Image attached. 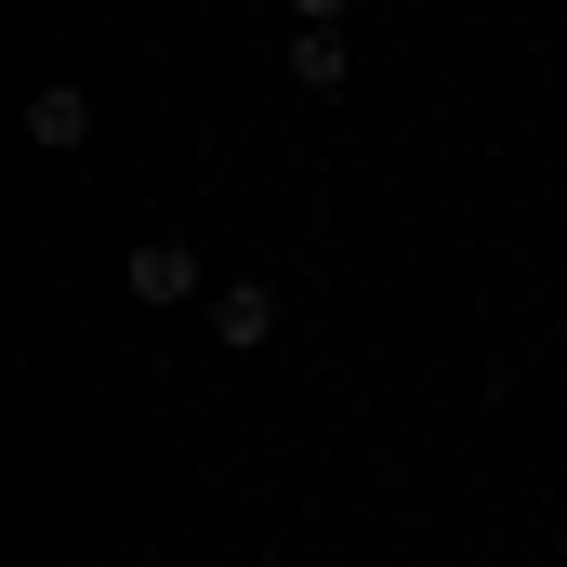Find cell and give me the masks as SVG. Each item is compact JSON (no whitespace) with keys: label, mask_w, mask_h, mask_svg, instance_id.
I'll return each mask as SVG.
<instances>
[{"label":"cell","mask_w":567,"mask_h":567,"mask_svg":"<svg viewBox=\"0 0 567 567\" xmlns=\"http://www.w3.org/2000/svg\"><path fill=\"white\" fill-rule=\"evenodd\" d=\"M27 145H40V158H80V145H93V93H80V80H40V93H27Z\"/></svg>","instance_id":"6da1fadb"},{"label":"cell","mask_w":567,"mask_h":567,"mask_svg":"<svg viewBox=\"0 0 567 567\" xmlns=\"http://www.w3.org/2000/svg\"><path fill=\"white\" fill-rule=\"evenodd\" d=\"M212 343H225V357H265V343H278V290H265V278L212 290Z\"/></svg>","instance_id":"7a4b0ae2"},{"label":"cell","mask_w":567,"mask_h":567,"mask_svg":"<svg viewBox=\"0 0 567 567\" xmlns=\"http://www.w3.org/2000/svg\"><path fill=\"white\" fill-rule=\"evenodd\" d=\"M133 303H198V251L185 238H145L133 251Z\"/></svg>","instance_id":"3957f363"},{"label":"cell","mask_w":567,"mask_h":567,"mask_svg":"<svg viewBox=\"0 0 567 567\" xmlns=\"http://www.w3.org/2000/svg\"><path fill=\"white\" fill-rule=\"evenodd\" d=\"M290 80L303 93H343V27H290Z\"/></svg>","instance_id":"277c9868"},{"label":"cell","mask_w":567,"mask_h":567,"mask_svg":"<svg viewBox=\"0 0 567 567\" xmlns=\"http://www.w3.org/2000/svg\"><path fill=\"white\" fill-rule=\"evenodd\" d=\"M290 13H303V27H343V13H357V0H290Z\"/></svg>","instance_id":"5b68a950"}]
</instances>
